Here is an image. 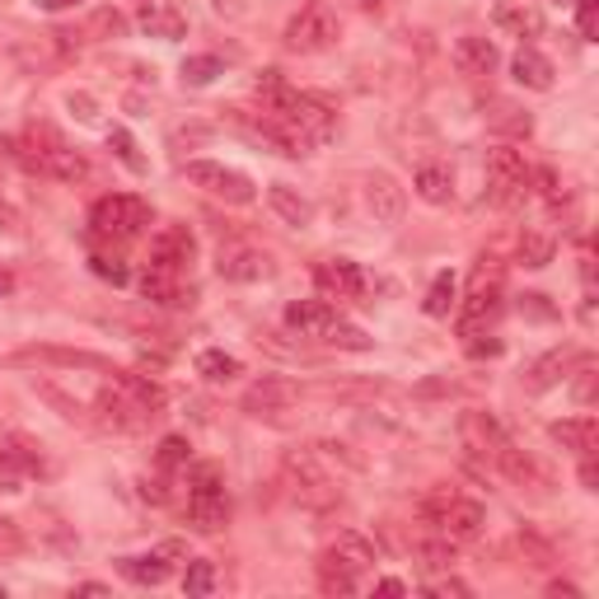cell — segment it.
Masks as SVG:
<instances>
[{"instance_id": "cell-39", "label": "cell", "mask_w": 599, "mask_h": 599, "mask_svg": "<svg viewBox=\"0 0 599 599\" xmlns=\"http://www.w3.org/2000/svg\"><path fill=\"white\" fill-rule=\"evenodd\" d=\"M332 549H338V553H347L351 562H357V567H375V549H370V543L361 539V534H351V530H342L338 539H332Z\"/></svg>"}, {"instance_id": "cell-37", "label": "cell", "mask_w": 599, "mask_h": 599, "mask_svg": "<svg viewBox=\"0 0 599 599\" xmlns=\"http://www.w3.org/2000/svg\"><path fill=\"white\" fill-rule=\"evenodd\" d=\"M417 557H421V567H427V572H450L454 567V543L445 534L427 539V543H417Z\"/></svg>"}, {"instance_id": "cell-15", "label": "cell", "mask_w": 599, "mask_h": 599, "mask_svg": "<svg viewBox=\"0 0 599 599\" xmlns=\"http://www.w3.org/2000/svg\"><path fill=\"white\" fill-rule=\"evenodd\" d=\"M216 272L225 281H268L272 276V258L262 249H253V244H221Z\"/></svg>"}, {"instance_id": "cell-40", "label": "cell", "mask_w": 599, "mask_h": 599, "mask_svg": "<svg viewBox=\"0 0 599 599\" xmlns=\"http://www.w3.org/2000/svg\"><path fill=\"white\" fill-rule=\"evenodd\" d=\"M33 389H38V398H47L52 403V408H57L66 421H84V408H80V403L76 398H66L61 389H57V384H47V380H38V384H33Z\"/></svg>"}, {"instance_id": "cell-17", "label": "cell", "mask_w": 599, "mask_h": 599, "mask_svg": "<svg viewBox=\"0 0 599 599\" xmlns=\"http://www.w3.org/2000/svg\"><path fill=\"white\" fill-rule=\"evenodd\" d=\"M136 24L146 29L150 38L173 43V38H183V33H188V14H183L179 5H173V0H140Z\"/></svg>"}, {"instance_id": "cell-12", "label": "cell", "mask_w": 599, "mask_h": 599, "mask_svg": "<svg viewBox=\"0 0 599 599\" xmlns=\"http://www.w3.org/2000/svg\"><path fill=\"white\" fill-rule=\"evenodd\" d=\"M403 206H408V192L398 188L394 173H365V211L375 216V225H398L403 221Z\"/></svg>"}, {"instance_id": "cell-2", "label": "cell", "mask_w": 599, "mask_h": 599, "mask_svg": "<svg viewBox=\"0 0 599 599\" xmlns=\"http://www.w3.org/2000/svg\"><path fill=\"white\" fill-rule=\"evenodd\" d=\"M286 328H295L300 338H319V342H332V347H347V351H365L370 338L347 324L338 309L324 305V300H295V305H286Z\"/></svg>"}, {"instance_id": "cell-42", "label": "cell", "mask_w": 599, "mask_h": 599, "mask_svg": "<svg viewBox=\"0 0 599 599\" xmlns=\"http://www.w3.org/2000/svg\"><path fill=\"white\" fill-rule=\"evenodd\" d=\"M24 464L14 460V450L10 445H0V491H24Z\"/></svg>"}, {"instance_id": "cell-51", "label": "cell", "mask_w": 599, "mask_h": 599, "mask_svg": "<svg viewBox=\"0 0 599 599\" xmlns=\"http://www.w3.org/2000/svg\"><path fill=\"white\" fill-rule=\"evenodd\" d=\"M0 235H24V216H20V211H14L5 197H0Z\"/></svg>"}, {"instance_id": "cell-57", "label": "cell", "mask_w": 599, "mask_h": 599, "mask_svg": "<svg viewBox=\"0 0 599 599\" xmlns=\"http://www.w3.org/2000/svg\"><path fill=\"white\" fill-rule=\"evenodd\" d=\"M549 595H557V599H580V590L572 586V580H553V586H549Z\"/></svg>"}, {"instance_id": "cell-25", "label": "cell", "mask_w": 599, "mask_h": 599, "mask_svg": "<svg viewBox=\"0 0 599 599\" xmlns=\"http://www.w3.org/2000/svg\"><path fill=\"white\" fill-rule=\"evenodd\" d=\"M140 295L155 300V305H192V291H183V272H165V268H146L140 276Z\"/></svg>"}, {"instance_id": "cell-38", "label": "cell", "mask_w": 599, "mask_h": 599, "mask_svg": "<svg viewBox=\"0 0 599 599\" xmlns=\"http://www.w3.org/2000/svg\"><path fill=\"white\" fill-rule=\"evenodd\" d=\"M221 57H188L183 61V84H192V90H202V84H211L221 76Z\"/></svg>"}, {"instance_id": "cell-18", "label": "cell", "mask_w": 599, "mask_h": 599, "mask_svg": "<svg viewBox=\"0 0 599 599\" xmlns=\"http://www.w3.org/2000/svg\"><path fill=\"white\" fill-rule=\"evenodd\" d=\"M572 365H576V351H572V347L543 351V357H539L530 370H524V389H530V394H549V389H557V384L572 375Z\"/></svg>"}, {"instance_id": "cell-24", "label": "cell", "mask_w": 599, "mask_h": 599, "mask_svg": "<svg viewBox=\"0 0 599 599\" xmlns=\"http://www.w3.org/2000/svg\"><path fill=\"white\" fill-rule=\"evenodd\" d=\"M268 206H272L286 225H295V230L314 225V202H309L300 188H291V183H272V188H268Z\"/></svg>"}, {"instance_id": "cell-46", "label": "cell", "mask_w": 599, "mask_h": 599, "mask_svg": "<svg viewBox=\"0 0 599 599\" xmlns=\"http://www.w3.org/2000/svg\"><path fill=\"white\" fill-rule=\"evenodd\" d=\"M576 5V29L586 43H599V0H572Z\"/></svg>"}, {"instance_id": "cell-47", "label": "cell", "mask_w": 599, "mask_h": 599, "mask_svg": "<svg viewBox=\"0 0 599 599\" xmlns=\"http://www.w3.org/2000/svg\"><path fill=\"white\" fill-rule=\"evenodd\" d=\"M20 553H24V530H20V520L0 516V557H20Z\"/></svg>"}, {"instance_id": "cell-56", "label": "cell", "mask_w": 599, "mask_h": 599, "mask_svg": "<svg viewBox=\"0 0 599 599\" xmlns=\"http://www.w3.org/2000/svg\"><path fill=\"white\" fill-rule=\"evenodd\" d=\"M76 5H84V0H38V10H47V14H61V10H76Z\"/></svg>"}, {"instance_id": "cell-11", "label": "cell", "mask_w": 599, "mask_h": 599, "mask_svg": "<svg viewBox=\"0 0 599 599\" xmlns=\"http://www.w3.org/2000/svg\"><path fill=\"white\" fill-rule=\"evenodd\" d=\"M460 440H464L468 454H478V460H487V464H497V454L510 445L506 427L491 412H483V408L460 412Z\"/></svg>"}, {"instance_id": "cell-36", "label": "cell", "mask_w": 599, "mask_h": 599, "mask_svg": "<svg viewBox=\"0 0 599 599\" xmlns=\"http://www.w3.org/2000/svg\"><path fill=\"white\" fill-rule=\"evenodd\" d=\"M520 262H524V268H549V262H553V239L543 230H524L520 235Z\"/></svg>"}, {"instance_id": "cell-48", "label": "cell", "mask_w": 599, "mask_h": 599, "mask_svg": "<svg viewBox=\"0 0 599 599\" xmlns=\"http://www.w3.org/2000/svg\"><path fill=\"white\" fill-rule=\"evenodd\" d=\"M188 454H192V450H188L183 436H165V440H160V464H165V468L188 464Z\"/></svg>"}, {"instance_id": "cell-55", "label": "cell", "mask_w": 599, "mask_h": 599, "mask_svg": "<svg viewBox=\"0 0 599 599\" xmlns=\"http://www.w3.org/2000/svg\"><path fill=\"white\" fill-rule=\"evenodd\" d=\"M464 342H468V357H501V338H487V342L464 338Z\"/></svg>"}, {"instance_id": "cell-31", "label": "cell", "mask_w": 599, "mask_h": 599, "mask_svg": "<svg viewBox=\"0 0 599 599\" xmlns=\"http://www.w3.org/2000/svg\"><path fill=\"white\" fill-rule=\"evenodd\" d=\"M183 590L192 599H206V595H216L221 590V572H216V562H206V557H192L188 562V572H183Z\"/></svg>"}, {"instance_id": "cell-30", "label": "cell", "mask_w": 599, "mask_h": 599, "mask_svg": "<svg viewBox=\"0 0 599 599\" xmlns=\"http://www.w3.org/2000/svg\"><path fill=\"white\" fill-rule=\"evenodd\" d=\"M14 361H57V365H84V370H109V361L94 351H61V347H29Z\"/></svg>"}, {"instance_id": "cell-19", "label": "cell", "mask_w": 599, "mask_h": 599, "mask_svg": "<svg viewBox=\"0 0 599 599\" xmlns=\"http://www.w3.org/2000/svg\"><path fill=\"white\" fill-rule=\"evenodd\" d=\"M99 412H103V421H109L113 431H140L146 421H155V412H146L140 403H132L117 384H109V389L99 394Z\"/></svg>"}, {"instance_id": "cell-5", "label": "cell", "mask_w": 599, "mask_h": 599, "mask_svg": "<svg viewBox=\"0 0 599 599\" xmlns=\"http://www.w3.org/2000/svg\"><path fill=\"white\" fill-rule=\"evenodd\" d=\"M90 225H94V235L99 239H136L140 230L150 225V206L132 197V192H113V197H99L94 211H90Z\"/></svg>"}, {"instance_id": "cell-14", "label": "cell", "mask_w": 599, "mask_h": 599, "mask_svg": "<svg viewBox=\"0 0 599 599\" xmlns=\"http://www.w3.org/2000/svg\"><path fill=\"white\" fill-rule=\"evenodd\" d=\"M314 281H319V291L328 300H361L370 291V276L357 268L351 258H328L314 268Z\"/></svg>"}, {"instance_id": "cell-44", "label": "cell", "mask_w": 599, "mask_h": 599, "mask_svg": "<svg viewBox=\"0 0 599 599\" xmlns=\"http://www.w3.org/2000/svg\"><path fill=\"white\" fill-rule=\"evenodd\" d=\"M90 268H94V276H103V281H113V286H127V262L122 258H113V253H90Z\"/></svg>"}, {"instance_id": "cell-32", "label": "cell", "mask_w": 599, "mask_h": 599, "mask_svg": "<svg viewBox=\"0 0 599 599\" xmlns=\"http://www.w3.org/2000/svg\"><path fill=\"white\" fill-rule=\"evenodd\" d=\"M197 375L211 380V384H230L235 375H244V365H239V357H230V351H202Z\"/></svg>"}, {"instance_id": "cell-53", "label": "cell", "mask_w": 599, "mask_h": 599, "mask_svg": "<svg viewBox=\"0 0 599 599\" xmlns=\"http://www.w3.org/2000/svg\"><path fill=\"white\" fill-rule=\"evenodd\" d=\"M122 29H127V20H122L117 10H103V14H94V33H113V38H117Z\"/></svg>"}, {"instance_id": "cell-59", "label": "cell", "mask_w": 599, "mask_h": 599, "mask_svg": "<svg viewBox=\"0 0 599 599\" xmlns=\"http://www.w3.org/2000/svg\"><path fill=\"white\" fill-rule=\"evenodd\" d=\"M14 291V276L10 272H0V295H10Z\"/></svg>"}, {"instance_id": "cell-26", "label": "cell", "mask_w": 599, "mask_h": 599, "mask_svg": "<svg viewBox=\"0 0 599 599\" xmlns=\"http://www.w3.org/2000/svg\"><path fill=\"white\" fill-rule=\"evenodd\" d=\"M510 70H516V80L524 84V90H553V61L543 57L539 47H520L516 57H510Z\"/></svg>"}, {"instance_id": "cell-45", "label": "cell", "mask_w": 599, "mask_h": 599, "mask_svg": "<svg viewBox=\"0 0 599 599\" xmlns=\"http://www.w3.org/2000/svg\"><path fill=\"white\" fill-rule=\"evenodd\" d=\"M109 146L117 150V160L127 165L132 173H146V160H140V155H136V140H132L127 132H122V127H113V132H109Z\"/></svg>"}, {"instance_id": "cell-1", "label": "cell", "mask_w": 599, "mask_h": 599, "mask_svg": "<svg viewBox=\"0 0 599 599\" xmlns=\"http://www.w3.org/2000/svg\"><path fill=\"white\" fill-rule=\"evenodd\" d=\"M20 160H24L33 173H43V179H57V183L90 179V160H84L80 150H70L52 127H29Z\"/></svg>"}, {"instance_id": "cell-41", "label": "cell", "mask_w": 599, "mask_h": 599, "mask_svg": "<svg viewBox=\"0 0 599 599\" xmlns=\"http://www.w3.org/2000/svg\"><path fill=\"white\" fill-rule=\"evenodd\" d=\"M530 188H539V197L549 202L553 211L567 206V192H562V183H557V173H553V169H539V173H530Z\"/></svg>"}, {"instance_id": "cell-7", "label": "cell", "mask_w": 599, "mask_h": 599, "mask_svg": "<svg viewBox=\"0 0 599 599\" xmlns=\"http://www.w3.org/2000/svg\"><path fill=\"white\" fill-rule=\"evenodd\" d=\"M487 192L491 202H497L501 211H516L524 206V197H530V169H524V155L510 150V146H497L487 155Z\"/></svg>"}, {"instance_id": "cell-10", "label": "cell", "mask_w": 599, "mask_h": 599, "mask_svg": "<svg viewBox=\"0 0 599 599\" xmlns=\"http://www.w3.org/2000/svg\"><path fill=\"white\" fill-rule=\"evenodd\" d=\"M286 473H291V483H295V497L305 501L309 510L338 506V487H332V478L319 468V460H314L309 450H291L286 454Z\"/></svg>"}, {"instance_id": "cell-8", "label": "cell", "mask_w": 599, "mask_h": 599, "mask_svg": "<svg viewBox=\"0 0 599 599\" xmlns=\"http://www.w3.org/2000/svg\"><path fill=\"white\" fill-rule=\"evenodd\" d=\"M338 38H342V20L328 5H305L286 24V47L300 52V57H319V52L338 47Z\"/></svg>"}, {"instance_id": "cell-60", "label": "cell", "mask_w": 599, "mask_h": 599, "mask_svg": "<svg viewBox=\"0 0 599 599\" xmlns=\"http://www.w3.org/2000/svg\"><path fill=\"white\" fill-rule=\"evenodd\" d=\"M557 5H572V0H557Z\"/></svg>"}, {"instance_id": "cell-50", "label": "cell", "mask_w": 599, "mask_h": 599, "mask_svg": "<svg viewBox=\"0 0 599 599\" xmlns=\"http://www.w3.org/2000/svg\"><path fill=\"white\" fill-rule=\"evenodd\" d=\"M211 136V127H202V122H192V127H173L169 132V146L173 150H183V146H197V140H206Z\"/></svg>"}, {"instance_id": "cell-34", "label": "cell", "mask_w": 599, "mask_h": 599, "mask_svg": "<svg viewBox=\"0 0 599 599\" xmlns=\"http://www.w3.org/2000/svg\"><path fill=\"white\" fill-rule=\"evenodd\" d=\"M487 122H491V132H506V136H530V132H534L530 113H520L516 103H491Z\"/></svg>"}, {"instance_id": "cell-29", "label": "cell", "mask_w": 599, "mask_h": 599, "mask_svg": "<svg viewBox=\"0 0 599 599\" xmlns=\"http://www.w3.org/2000/svg\"><path fill=\"white\" fill-rule=\"evenodd\" d=\"M417 197L421 202H431V206H445L454 197V179H450V169H440V165H427V169H417Z\"/></svg>"}, {"instance_id": "cell-23", "label": "cell", "mask_w": 599, "mask_h": 599, "mask_svg": "<svg viewBox=\"0 0 599 599\" xmlns=\"http://www.w3.org/2000/svg\"><path fill=\"white\" fill-rule=\"evenodd\" d=\"M183 549L179 543H165L160 553H146V557H122L117 567L127 580H136V586H160V580H169V557H179Z\"/></svg>"}, {"instance_id": "cell-61", "label": "cell", "mask_w": 599, "mask_h": 599, "mask_svg": "<svg viewBox=\"0 0 599 599\" xmlns=\"http://www.w3.org/2000/svg\"><path fill=\"white\" fill-rule=\"evenodd\" d=\"M361 5H375V0H361Z\"/></svg>"}, {"instance_id": "cell-3", "label": "cell", "mask_w": 599, "mask_h": 599, "mask_svg": "<svg viewBox=\"0 0 599 599\" xmlns=\"http://www.w3.org/2000/svg\"><path fill=\"white\" fill-rule=\"evenodd\" d=\"M501 309H506V300H501V262L483 253L478 268H473L468 300L460 309V332H464V338H483V328L497 324Z\"/></svg>"}, {"instance_id": "cell-4", "label": "cell", "mask_w": 599, "mask_h": 599, "mask_svg": "<svg viewBox=\"0 0 599 599\" xmlns=\"http://www.w3.org/2000/svg\"><path fill=\"white\" fill-rule=\"evenodd\" d=\"M427 516H431V524L450 543H473V539L483 534V524H487L483 501L460 497V491H450V487H436L431 491V497H427Z\"/></svg>"}, {"instance_id": "cell-58", "label": "cell", "mask_w": 599, "mask_h": 599, "mask_svg": "<svg viewBox=\"0 0 599 599\" xmlns=\"http://www.w3.org/2000/svg\"><path fill=\"white\" fill-rule=\"evenodd\" d=\"M380 595H403V590H408V586H403V580H380V586H375Z\"/></svg>"}, {"instance_id": "cell-16", "label": "cell", "mask_w": 599, "mask_h": 599, "mask_svg": "<svg viewBox=\"0 0 599 599\" xmlns=\"http://www.w3.org/2000/svg\"><path fill=\"white\" fill-rule=\"evenodd\" d=\"M192 258H197V244L183 225H165L160 235L150 239V268H165V272H188Z\"/></svg>"}, {"instance_id": "cell-20", "label": "cell", "mask_w": 599, "mask_h": 599, "mask_svg": "<svg viewBox=\"0 0 599 599\" xmlns=\"http://www.w3.org/2000/svg\"><path fill=\"white\" fill-rule=\"evenodd\" d=\"M361 572L365 567H357L347 553H338V549H328L324 557H319V590L324 595H357L361 590Z\"/></svg>"}, {"instance_id": "cell-49", "label": "cell", "mask_w": 599, "mask_h": 599, "mask_svg": "<svg viewBox=\"0 0 599 599\" xmlns=\"http://www.w3.org/2000/svg\"><path fill=\"white\" fill-rule=\"evenodd\" d=\"M520 314H524V319H539V324H553L557 319V309L549 305V295H524L520 300Z\"/></svg>"}, {"instance_id": "cell-21", "label": "cell", "mask_w": 599, "mask_h": 599, "mask_svg": "<svg viewBox=\"0 0 599 599\" xmlns=\"http://www.w3.org/2000/svg\"><path fill=\"white\" fill-rule=\"evenodd\" d=\"M497 29H506L510 38H539L543 33L539 0H497Z\"/></svg>"}, {"instance_id": "cell-43", "label": "cell", "mask_w": 599, "mask_h": 599, "mask_svg": "<svg viewBox=\"0 0 599 599\" xmlns=\"http://www.w3.org/2000/svg\"><path fill=\"white\" fill-rule=\"evenodd\" d=\"M10 450H14V460L24 464V473H43V445L38 440H29V436H10Z\"/></svg>"}, {"instance_id": "cell-9", "label": "cell", "mask_w": 599, "mask_h": 599, "mask_svg": "<svg viewBox=\"0 0 599 599\" xmlns=\"http://www.w3.org/2000/svg\"><path fill=\"white\" fill-rule=\"evenodd\" d=\"M188 179L197 183L202 192H211V197L230 202V206H249V202L258 197V188H253L249 173L225 169V165H211V160H192V165H188Z\"/></svg>"}, {"instance_id": "cell-22", "label": "cell", "mask_w": 599, "mask_h": 599, "mask_svg": "<svg viewBox=\"0 0 599 599\" xmlns=\"http://www.w3.org/2000/svg\"><path fill=\"white\" fill-rule=\"evenodd\" d=\"M497 61H501V52H497V43L491 38H460L454 43V66H460V76H473V80H483V76H491L497 70Z\"/></svg>"}, {"instance_id": "cell-27", "label": "cell", "mask_w": 599, "mask_h": 599, "mask_svg": "<svg viewBox=\"0 0 599 599\" xmlns=\"http://www.w3.org/2000/svg\"><path fill=\"white\" fill-rule=\"evenodd\" d=\"M549 436L557 440L562 450H576V454H595L599 445V421L595 417H572V421H553Z\"/></svg>"}, {"instance_id": "cell-35", "label": "cell", "mask_w": 599, "mask_h": 599, "mask_svg": "<svg viewBox=\"0 0 599 599\" xmlns=\"http://www.w3.org/2000/svg\"><path fill=\"white\" fill-rule=\"evenodd\" d=\"M595 389H599L595 357H576V365H572V398L580 403V408H590V403H595Z\"/></svg>"}, {"instance_id": "cell-6", "label": "cell", "mask_w": 599, "mask_h": 599, "mask_svg": "<svg viewBox=\"0 0 599 599\" xmlns=\"http://www.w3.org/2000/svg\"><path fill=\"white\" fill-rule=\"evenodd\" d=\"M188 520L197 524L202 534H216L230 524V497H225V483L221 473L202 464L197 473H192V491H188Z\"/></svg>"}, {"instance_id": "cell-54", "label": "cell", "mask_w": 599, "mask_h": 599, "mask_svg": "<svg viewBox=\"0 0 599 599\" xmlns=\"http://www.w3.org/2000/svg\"><path fill=\"white\" fill-rule=\"evenodd\" d=\"M427 595H468V586H464V580H454V576H445V580H427Z\"/></svg>"}, {"instance_id": "cell-28", "label": "cell", "mask_w": 599, "mask_h": 599, "mask_svg": "<svg viewBox=\"0 0 599 599\" xmlns=\"http://www.w3.org/2000/svg\"><path fill=\"white\" fill-rule=\"evenodd\" d=\"M113 384L122 394H127L132 403H140L146 412H155L160 417V408H165V389L155 380H146V375H132V370H113Z\"/></svg>"}, {"instance_id": "cell-52", "label": "cell", "mask_w": 599, "mask_h": 599, "mask_svg": "<svg viewBox=\"0 0 599 599\" xmlns=\"http://www.w3.org/2000/svg\"><path fill=\"white\" fill-rule=\"evenodd\" d=\"M66 103H70V113H76L80 122H99V103L90 94H70Z\"/></svg>"}, {"instance_id": "cell-33", "label": "cell", "mask_w": 599, "mask_h": 599, "mask_svg": "<svg viewBox=\"0 0 599 599\" xmlns=\"http://www.w3.org/2000/svg\"><path fill=\"white\" fill-rule=\"evenodd\" d=\"M454 295H460V281H454L450 272H440V276L431 281V291H427V300H421V309H427V314H431V319H445V314H450L454 305H460V300H454Z\"/></svg>"}, {"instance_id": "cell-13", "label": "cell", "mask_w": 599, "mask_h": 599, "mask_svg": "<svg viewBox=\"0 0 599 599\" xmlns=\"http://www.w3.org/2000/svg\"><path fill=\"white\" fill-rule=\"evenodd\" d=\"M295 398H300V389L286 375H262L258 384L244 389V412L249 417H276V412L295 408Z\"/></svg>"}]
</instances>
